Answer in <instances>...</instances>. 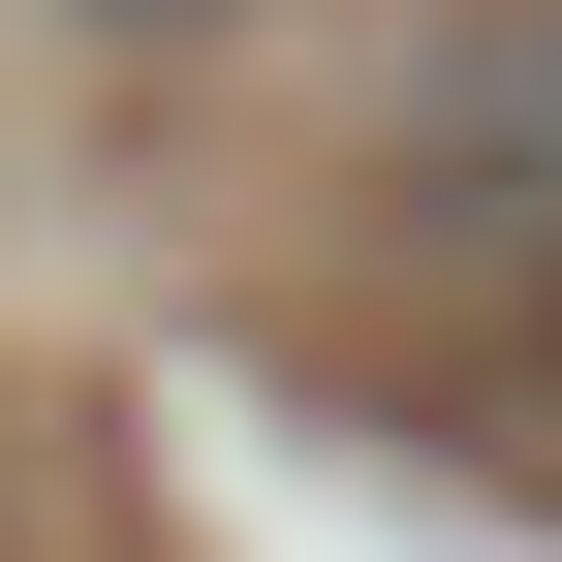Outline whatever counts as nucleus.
Returning a JSON list of instances; mask_svg holds the SVG:
<instances>
[{
	"label": "nucleus",
	"instance_id": "f257e3e1",
	"mask_svg": "<svg viewBox=\"0 0 562 562\" xmlns=\"http://www.w3.org/2000/svg\"><path fill=\"white\" fill-rule=\"evenodd\" d=\"M63 32H94V63H220L250 0H63Z\"/></svg>",
	"mask_w": 562,
	"mask_h": 562
}]
</instances>
